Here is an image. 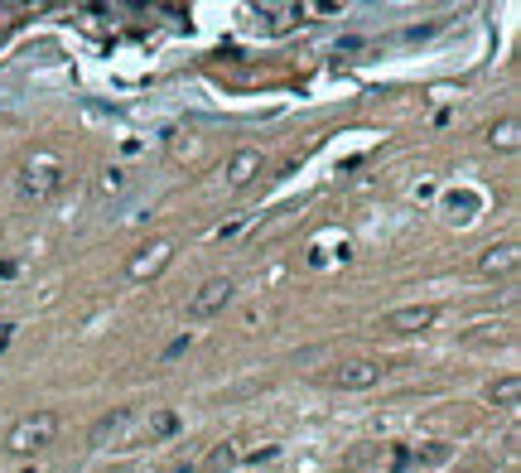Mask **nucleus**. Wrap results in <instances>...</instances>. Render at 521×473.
I'll list each match as a JSON object with an SVG mask.
<instances>
[{
	"mask_svg": "<svg viewBox=\"0 0 521 473\" xmlns=\"http://www.w3.org/2000/svg\"><path fill=\"white\" fill-rule=\"evenodd\" d=\"M488 401H493V406H502V411H517V406H521V377H517V372L497 377L493 387H488Z\"/></svg>",
	"mask_w": 521,
	"mask_h": 473,
	"instance_id": "1a4fd4ad",
	"label": "nucleus"
},
{
	"mask_svg": "<svg viewBox=\"0 0 521 473\" xmlns=\"http://www.w3.org/2000/svg\"><path fill=\"white\" fill-rule=\"evenodd\" d=\"M126 425H131V411H126V406H121V411H111V416H102L97 425H92V445H107V440H116Z\"/></svg>",
	"mask_w": 521,
	"mask_h": 473,
	"instance_id": "9d476101",
	"label": "nucleus"
},
{
	"mask_svg": "<svg viewBox=\"0 0 521 473\" xmlns=\"http://www.w3.org/2000/svg\"><path fill=\"white\" fill-rule=\"evenodd\" d=\"M468 343H512V329H507V324H478V329L468 334Z\"/></svg>",
	"mask_w": 521,
	"mask_h": 473,
	"instance_id": "ddd939ff",
	"label": "nucleus"
},
{
	"mask_svg": "<svg viewBox=\"0 0 521 473\" xmlns=\"http://www.w3.org/2000/svg\"><path fill=\"white\" fill-rule=\"evenodd\" d=\"M232 464H237V449H218V454L208 459V469H213V473H218V469H232Z\"/></svg>",
	"mask_w": 521,
	"mask_h": 473,
	"instance_id": "4468645a",
	"label": "nucleus"
},
{
	"mask_svg": "<svg viewBox=\"0 0 521 473\" xmlns=\"http://www.w3.org/2000/svg\"><path fill=\"white\" fill-rule=\"evenodd\" d=\"M58 430H63L58 411H34V416H25L20 425H10V435H5V449H10V454H34V449L54 445Z\"/></svg>",
	"mask_w": 521,
	"mask_h": 473,
	"instance_id": "f257e3e1",
	"label": "nucleus"
},
{
	"mask_svg": "<svg viewBox=\"0 0 521 473\" xmlns=\"http://www.w3.org/2000/svg\"><path fill=\"white\" fill-rule=\"evenodd\" d=\"M169 261H174V242H165V237H155L150 247H140L131 261H126V276L131 280H155L160 271H165Z\"/></svg>",
	"mask_w": 521,
	"mask_h": 473,
	"instance_id": "39448f33",
	"label": "nucleus"
},
{
	"mask_svg": "<svg viewBox=\"0 0 521 473\" xmlns=\"http://www.w3.org/2000/svg\"><path fill=\"white\" fill-rule=\"evenodd\" d=\"M174 430H179V416L174 411H160V416H150V425H145V440L155 445V440H169Z\"/></svg>",
	"mask_w": 521,
	"mask_h": 473,
	"instance_id": "f8f14e48",
	"label": "nucleus"
},
{
	"mask_svg": "<svg viewBox=\"0 0 521 473\" xmlns=\"http://www.w3.org/2000/svg\"><path fill=\"white\" fill-rule=\"evenodd\" d=\"M435 319H439L435 305H406V309H391L382 319V329H391V334H425Z\"/></svg>",
	"mask_w": 521,
	"mask_h": 473,
	"instance_id": "0eeeda50",
	"label": "nucleus"
},
{
	"mask_svg": "<svg viewBox=\"0 0 521 473\" xmlns=\"http://www.w3.org/2000/svg\"><path fill=\"white\" fill-rule=\"evenodd\" d=\"M261 169H266L261 150H237V155L227 160V194H242V189H251V184L261 179Z\"/></svg>",
	"mask_w": 521,
	"mask_h": 473,
	"instance_id": "423d86ee",
	"label": "nucleus"
},
{
	"mask_svg": "<svg viewBox=\"0 0 521 473\" xmlns=\"http://www.w3.org/2000/svg\"><path fill=\"white\" fill-rule=\"evenodd\" d=\"M63 189V165L54 155H34L25 169H20V194L34 198V203H49V198Z\"/></svg>",
	"mask_w": 521,
	"mask_h": 473,
	"instance_id": "f03ea898",
	"label": "nucleus"
},
{
	"mask_svg": "<svg viewBox=\"0 0 521 473\" xmlns=\"http://www.w3.org/2000/svg\"><path fill=\"white\" fill-rule=\"evenodd\" d=\"M382 377H386V367L377 358H353V362H343V367H333L329 382L343 391H372Z\"/></svg>",
	"mask_w": 521,
	"mask_h": 473,
	"instance_id": "20e7f679",
	"label": "nucleus"
},
{
	"mask_svg": "<svg viewBox=\"0 0 521 473\" xmlns=\"http://www.w3.org/2000/svg\"><path fill=\"white\" fill-rule=\"evenodd\" d=\"M517 261H521L517 242H497V247H488L483 256H478V271H483V276H512Z\"/></svg>",
	"mask_w": 521,
	"mask_h": 473,
	"instance_id": "6e6552de",
	"label": "nucleus"
},
{
	"mask_svg": "<svg viewBox=\"0 0 521 473\" xmlns=\"http://www.w3.org/2000/svg\"><path fill=\"white\" fill-rule=\"evenodd\" d=\"M488 145L493 150H517L521 145V126H517V116H502L493 131H488Z\"/></svg>",
	"mask_w": 521,
	"mask_h": 473,
	"instance_id": "9b49d317",
	"label": "nucleus"
},
{
	"mask_svg": "<svg viewBox=\"0 0 521 473\" xmlns=\"http://www.w3.org/2000/svg\"><path fill=\"white\" fill-rule=\"evenodd\" d=\"M237 300V285L227 276H213V280H203L198 290H193V300H189V319L193 324H203V319H213V314H222V309Z\"/></svg>",
	"mask_w": 521,
	"mask_h": 473,
	"instance_id": "7ed1b4c3",
	"label": "nucleus"
}]
</instances>
